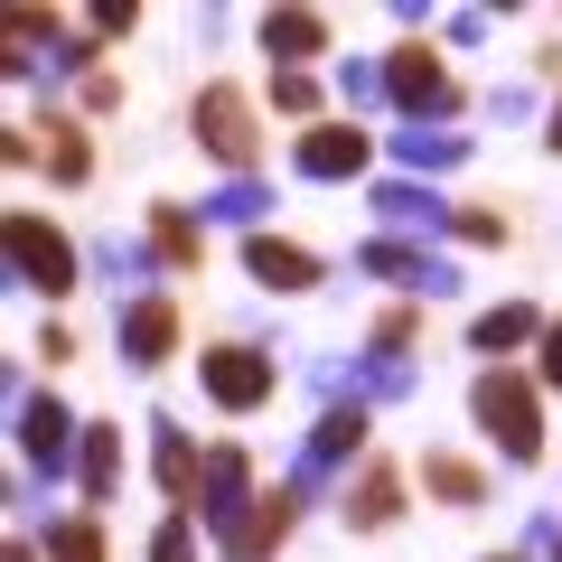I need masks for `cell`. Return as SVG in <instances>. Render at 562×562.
Returning a JSON list of instances; mask_svg holds the SVG:
<instances>
[{
	"label": "cell",
	"instance_id": "4dcf8cb0",
	"mask_svg": "<svg viewBox=\"0 0 562 562\" xmlns=\"http://www.w3.org/2000/svg\"><path fill=\"white\" fill-rule=\"evenodd\" d=\"M450 235H460V244H506V216H497V206H460Z\"/></svg>",
	"mask_w": 562,
	"mask_h": 562
},
{
	"label": "cell",
	"instance_id": "7a4b0ae2",
	"mask_svg": "<svg viewBox=\"0 0 562 562\" xmlns=\"http://www.w3.org/2000/svg\"><path fill=\"white\" fill-rule=\"evenodd\" d=\"M469 422L487 431L497 460H516V469L543 460V384L516 375V366H487V375L469 384Z\"/></svg>",
	"mask_w": 562,
	"mask_h": 562
},
{
	"label": "cell",
	"instance_id": "8fae6325",
	"mask_svg": "<svg viewBox=\"0 0 562 562\" xmlns=\"http://www.w3.org/2000/svg\"><path fill=\"white\" fill-rule=\"evenodd\" d=\"M301 506H310V497H301L291 479H281V487H262V497L244 506V525L216 543V553H225V562H272L281 543H291V525H301Z\"/></svg>",
	"mask_w": 562,
	"mask_h": 562
},
{
	"label": "cell",
	"instance_id": "9a60e30c",
	"mask_svg": "<svg viewBox=\"0 0 562 562\" xmlns=\"http://www.w3.org/2000/svg\"><path fill=\"white\" fill-rule=\"evenodd\" d=\"M262 57L272 76H310V57H328V10H262Z\"/></svg>",
	"mask_w": 562,
	"mask_h": 562
},
{
	"label": "cell",
	"instance_id": "8d00e7d4",
	"mask_svg": "<svg viewBox=\"0 0 562 562\" xmlns=\"http://www.w3.org/2000/svg\"><path fill=\"white\" fill-rule=\"evenodd\" d=\"M38 357H47V366H66V357H76V328L47 319V328H38Z\"/></svg>",
	"mask_w": 562,
	"mask_h": 562
},
{
	"label": "cell",
	"instance_id": "7402d4cb",
	"mask_svg": "<svg viewBox=\"0 0 562 562\" xmlns=\"http://www.w3.org/2000/svg\"><path fill=\"white\" fill-rule=\"evenodd\" d=\"M422 487L441 506H487V469L460 460V450H422Z\"/></svg>",
	"mask_w": 562,
	"mask_h": 562
},
{
	"label": "cell",
	"instance_id": "cb8c5ba5",
	"mask_svg": "<svg viewBox=\"0 0 562 562\" xmlns=\"http://www.w3.org/2000/svg\"><path fill=\"white\" fill-rule=\"evenodd\" d=\"M262 206H272V188H262V179H225L198 216H206V225H244V235H262Z\"/></svg>",
	"mask_w": 562,
	"mask_h": 562
},
{
	"label": "cell",
	"instance_id": "74e56055",
	"mask_svg": "<svg viewBox=\"0 0 562 562\" xmlns=\"http://www.w3.org/2000/svg\"><path fill=\"white\" fill-rule=\"evenodd\" d=\"M0 562H47V543H29V535H20V543H10V553H0Z\"/></svg>",
	"mask_w": 562,
	"mask_h": 562
},
{
	"label": "cell",
	"instance_id": "6da1fadb",
	"mask_svg": "<svg viewBox=\"0 0 562 562\" xmlns=\"http://www.w3.org/2000/svg\"><path fill=\"white\" fill-rule=\"evenodd\" d=\"M0 262H10V281H20V291H38V301H66V291H76L85 281V244L66 235L57 216H38V206H10V216H0Z\"/></svg>",
	"mask_w": 562,
	"mask_h": 562
},
{
	"label": "cell",
	"instance_id": "e575fe53",
	"mask_svg": "<svg viewBox=\"0 0 562 562\" xmlns=\"http://www.w3.org/2000/svg\"><path fill=\"white\" fill-rule=\"evenodd\" d=\"M535 357H543V366H535V384H553V394H562V319L543 328V347H535Z\"/></svg>",
	"mask_w": 562,
	"mask_h": 562
},
{
	"label": "cell",
	"instance_id": "83f0119b",
	"mask_svg": "<svg viewBox=\"0 0 562 562\" xmlns=\"http://www.w3.org/2000/svg\"><path fill=\"white\" fill-rule=\"evenodd\" d=\"M338 94H347V122H357V113H375V103H384V66L347 57V66H338Z\"/></svg>",
	"mask_w": 562,
	"mask_h": 562
},
{
	"label": "cell",
	"instance_id": "30bf717a",
	"mask_svg": "<svg viewBox=\"0 0 562 562\" xmlns=\"http://www.w3.org/2000/svg\"><path fill=\"white\" fill-rule=\"evenodd\" d=\"M150 479H160L169 516H198V487H206V450H198V431H179V413H150Z\"/></svg>",
	"mask_w": 562,
	"mask_h": 562
},
{
	"label": "cell",
	"instance_id": "ac0fdd59",
	"mask_svg": "<svg viewBox=\"0 0 562 562\" xmlns=\"http://www.w3.org/2000/svg\"><path fill=\"white\" fill-rule=\"evenodd\" d=\"M338 516L357 525V535H384V525L403 516V469H394V460H366L357 479H347V497H338Z\"/></svg>",
	"mask_w": 562,
	"mask_h": 562
},
{
	"label": "cell",
	"instance_id": "7c38bea8",
	"mask_svg": "<svg viewBox=\"0 0 562 562\" xmlns=\"http://www.w3.org/2000/svg\"><path fill=\"white\" fill-rule=\"evenodd\" d=\"M254 497H262V487H254V460H244L235 441H216V450H206V487H198V525L225 543V535L244 525V506H254Z\"/></svg>",
	"mask_w": 562,
	"mask_h": 562
},
{
	"label": "cell",
	"instance_id": "d6a6232c",
	"mask_svg": "<svg viewBox=\"0 0 562 562\" xmlns=\"http://www.w3.org/2000/svg\"><path fill=\"white\" fill-rule=\"evenodd\" d=\"M132 20H140L132 0H94V10H85V29H94L103 47H113V38H132Z\"/></svg>",
	"mask_w": 562,
	"mask_h": 562
},
{
	"label": "cell",
	"instance_id": "4fadbf2b",
	"mask_svg": "<svg viewBox=\"0 0 562 562\" xmlns=\"http://www.w3.org/2000/svg\"><path fill=\"white\" fill-rule=\"evenodd\" d=\"M169 357H179V301H169V291L122 301V366L150 375V366H169Z\"/></svg>",
	"mask_w": 562,
	"mask_h": 562
},
{
	"label": "cell",
	"instance_id": "2e32d148",
	"mask_svg": "<svg viewBox=\"0 0 562 562\" xmlns=\"http://www.w3.org/2000/svg\"><path fill=\"white\" fill-rule=\"evenodd\" d=\"M150 262H160V272H206V216L198 206H179V198H160L150 206Z\"/></svg>",
	"mask_w": 562,
	"mask_h": 562
},
{
	"label": "cell",
	"instance_id": "5bb4252c",
	"mask_svg": "<svg viewBox=\"0 0 562 562\" xmlns=\"http://www.w3.org/2000/svg\"><path fill=\"white\" fill-rule=\"evenodd\" d=\"M366 206H375V225H384V235H450V216H460V206H450L441 188H422V179H384Z\"/></svg>",
	"mask_w": 562,
	"mask_h": 562
},
{
	"label": "cell",
	"instance_id": "603a6c76",
	"mask_svg": "<svg viewBox=\"0 0 562 562\" xmlns=\"http://www.w3.org/2000/svg\"><path fill=\"white\" fill-rule=\"evenodd\" d=\"M38 543H47V562H113V535H103V516H57Z\"/></svg>",
	"mask_w": 562,
	"mask_h": 562
},
{
	"label": "cell",
	"instance_id": "f1b7e54d",
	"mask_svg": "<svg viewBox=\"0 0 562 562\" xmlns=\"http://www.w3.org/2000/svg\"><path fill=\"white\" fill-rule=\"evenodd\" d=\"M272 103H281V113H291V122H310V132H319V85H310V76H272Z\"/></svg>",
	"mask_w": 562,
	"mask_h": 562
},
{
	"label": "cell",
	"instance_id": "44dd1931",
	"mask_svg": "<svg viewBox=\"0 0 562 562\" xmlns=\"http://www.w3.org/2000/svg\"><path fill=\"white\" fill-rule=\"evenodd\" d=\"M38 132H47V160H38V169H47L57 188H85V179H94V140H85L76 113H47Z\"/></svg>",
	"mask_w": 562,
	"mask_h": 562
},
{
	"label": "cell",
	"instance_id": "f546056e",
	"mask_svg": "<svg viewBox=\"0 0 562 562\" xmlns=\"http://www.w3.org/2000/svg\"><path fill=\"white\" fill-rule=\"evenodd\" d=\"M150 562H198V516H160V535H150Z\"/></svg>",
	"mask_w": 562,
	"mask_h": 562
},
{
	"label": "cell",
	"instance_id": "e0dca14e",
	"mask_svg": "<svg viewBox=\"0 0 562 562\" xmlns=\"http://www.w3.org/2000/svg\"><path fill=\"white\" fill-rule=\"evenodd\" d=\"M244 272L262 281V291H319V254L310 244H291V235H244Z\"/></svg>",
	"mask_w": 562,
	"mask_h": 562
},
{
	"label": "cell",
	"instance_id": "836d02e7",
	"mask_svg": "<svg viewBox=\"0 0 562 562\" xmlns=\"http://www.w3.org/2000/svg\"><path fill=\"white\" fill-rule=\"evenodd\" d=\"M76 103H85V113H113V103H122V76H113V66H103V76H85Z\"/></svg>",
	"mask_w": 562,
	"mask_h": 562
},
{
	"label": "cell",
	"instance_id": "ba28073f",
	"mask_svg": "<svg viewBox=\"0 0 562 562\" xmlns=\"http://www.w3.org/2000/svg\"><path fill=\"white\" fill-rule=\"evenodd\" d=\"M366 160H375V132H366V122H319V132H301V140H291V169H301L310 188L366 179Z\"/></svg>",
	"mask_w": 562,
	"mask_h": 562
},
{
	"label": "cell",
	"instance_id": "277c9868",
	"mask_svg": "<svg viewBox=\"0 0 562 562\" xmlns=\"http://www.w3.org/2000/svg\"><path fill=\"white\" fill-rule=\"evenodd\" d=\"M198 384H206V403H216V413L244 422V413H262V403L281 394V366L262 357L254 338H216V347L198 357Z\"/></svg>",
	"mask_w": 562,
	"mask_h": 562
},
{
	"label": "cell",
	"instance_id": "52a82bcc",
	"mask_svg": "<svg viewBox=\"0 0 562 562\" xmlns=\"http://www.w3.org/2000/svg\"><path fill=\"white\" fill-rule=\"evenodd\" d=\"M10 441H20V469L29 479H76V441H85V422L66 413L57 394H20V413H10Z\"/></svg>",
	"mask_w": 562,
	"mask_h": 562
},
{
	"label": "cell",
	"instance_id": "484cf974",
	"mask_svg": "<svg viewBox=\"0 0 562 562\" xmlns=\"http://www.w3.org/2000/svg\"><path fill=\"white\" fill-rule=\"evenodd\" d=\"M394 160L403 169H460L469 160V132H394Z\"/></svg>",
	"mask_w": 562,
	"mask_h": 562
},
{
	"label": "cell",
	"instance_id": "9c48e42d",
	"mask_svg": "<svg viewBox=\"0 0 562 562\" xmlns=\"http://www.w3.org/2000/svg\"><path fill=\"white\" fill-rule=\"evenodd\" d=\"M357 272L394 281L403 301H450V291H460V272H450L441 254H422V244H403V235H375V244L357 254Z\"/></svg>",
	"mask_w": 562,
	"mask_h": 562
},
{
	"label": "cell",
	"instance_id": "4316f807",
	"mask_svg": "<svg viewBox=\"0 0 562 562\" xmlns=\"http://www.w3.org/2000/svg\"><path fill=\"white\" fill-rule=\"evenodd\" d=\"M413 338H422V310H413V301H394L375 328H366V357H413Z\"/></svg>",
	"mask_w": 562,
	"mask_h": 562
},
{
	"label": "cell",
	"instance_id": "d6986e66",
	"mask_svg": "<svg viewBox=\"0 0 562 562\" xmlns=\"http://www.w3.org/2000/svg\"><path fill=\"white\" fill-rule=\"evenodd\" d=\"M113 487H122V431H113V422H85V441H76V497H85V516L113 506Z\"/></svg>",
	"mask_w": 562,
	"mask_h": 562
},
{
	"label": "cell",
	"instance_id": "1f68e13d",
	"mask_svg": "<svg viewBox=\"0 0 562 562\" xmlns=\"http://www.w3.org/2000/svg\"><path fill=\"white\" fill-rule=\"evenodd\" d=\"M516 562H562V516H535V525H525Z\"/></svg>",
	"mask_w": 562,
	"mask_h": 562
},
{
	"label": "cell",
	"instance_id": "5b68a950",
	"mask_svg": "<svg viewBox=\"0 0 562 562\" xmlns=\"http://www.w3.org/2000/svg\"><path fill=\"white\" fill-rule=\"evenodd\" d=\"M384 103H394L413 132H431V122H450L460 113V85H450V66L431 57L422 38H403L394 57H384Z\"/></svg>",
	"mask_w": 562,
	"mask_h": 562
},
{
	"label": "cell",
	"instance_id": "8992f818",
	"mask_svg": "<svg viewBox=\"0 0 562 562\" xmlns=\"http://www.w3.org/2000/svg\"><path fill=\"white\" fill-rule=\"evenodd\" d=\"M366 431H375V413H366V403H328V413L301 431V469H291V487H301V497H319L347 460L366 469Z\"/></svg>",
	"mask_w": 562,
	"mask_h": 562
},
{
	"label": "cell",
	"instance_id": "d4e9b609",
	"mask_svg": "<svg viewBox=\"0 0 562 562\" xmlns=\"http://www.w3.org/2000/svg\"><path fill=\"white\" fill-rule=\"evenodd\" d=\"M413 384H422L413 357H366V366H357V403H366V413H375V403H403Z\"/></svg>",
	"mask_w": 562,
	"mask_h": 562
},
{
	"label": "cell",
	"instance_id": "3957f363",
	"mask_svg": "<svg viewBox=\"0 0 562 562\" xmlns=\"http://www.w3.org/2000/svg\"><path fill=\"white\" fill-rule=\"evenodd\" d=\"M188 132H198V150H206L216 169L254 179V160H262V122H254V94H244V85H206V94L188 103Z\"/></svg>",
	"mask_w": 562,
	"mask_h": 562
},
{
	"label": "cell",
	"instance_id": "f35d334b",
	"mask_svg": "<svg viewBox=\"0 0 562 562\" xmlns=\"http://www.w3.org/2000/svg\"><path fill=\"white\" fill-rule=\"evenodd\" d=\"M543 150H562V103H553V122H543Z\"/></svg>",
	"mask_w": 562,
	"mask_h": 562
},
{
	"label": "cell",
	"instance_id": "ffe728a7",
	"mask_svg": "<svg viewBox=\"0 0 562 562\" xmlns=\"http://www.w3.org/2000/svg\"><path fill=\"white\" fill-rule=\"evenodd\" d=\"M543 310L535 301H497V310H479V319H469V347H479V357H516V347H543Z\"/></svg>",
	"mask_w": 562,
	"mask_h": 562
},
{
	"label": "cell",
	"instance_id": "d590c367",
	"mask_svg": "<svg viewBox=\"0 0 562 562\" xmlns=\"http://www.w3.org/2000/svg\"><path fill=\"white\" fill-rule=\"evenodd\" d=\"M487 113H497V122H525V113H535V94H525V85H497V94H487Z\"/></svg>",
	"mask_w": 562,
	"mask_h": 562
}]
</instances>
